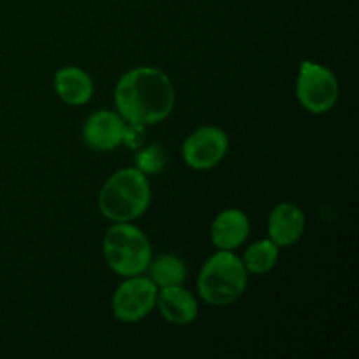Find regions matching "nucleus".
I'll return each mask as SVG.
<instances>
[{
  "instance_id": "nucleus-15",
  "label": "nucleus",
  "mask_w": 359,
  "mask_h": 359,
  "mask_svg": "<svg viewBox=\"0 0 359 359\" xmlns=\"http://www.w3.org/2000/svg\"><path fill=\"white\" fill-rule=\"evenodd\" d=\"M135 163V168H139L142 174H158V172L163 170L165 163H167V156H165L163 149L160 146H149L137 153Z\"/></svg>"
},
{
  "instance_id": "nucleus-7",
  "label": "nucleus",
  "mask_w": 359,
  "mask_h": 359,
  "mask_svg": "<svg viewBox=\"0 0 359 359\" xmlns=\"http://www.w3.org/2000/svg\"><path fill=\"white\" fill-rule=\"evenodd\" d=\"M228 135L217 126H203L195 130L182 146V158L195 170H209L216 167L228 151Z\"/></svg>"
},
{
  "instance_id": "nucleus-2",
  "label": "nucleus",
  "mask_w": 359,
  "mask_h": 359,
  "mask_svg": "<svg viewBox=\"0 0 359 359\" xmlns=\"http://www.w3.org/2000/svg\"><path fill=\"white\" fill-rule=\"evenodd\" d=\"M151 203V186L139 168H123L107 179L98 196V207L112 223H132Z\"/></svg>"
},
{
  "instance_id": "nucleus-8",
  "label": "nucleus",
  "mask_w": 359,
  "mask_h": 359,
  "mask_svg": "<svg viewBox=\"0 0 359 359\" xmlns=\"http://www.w3.org/2000/svg\"><path fill=\"white\" fill-rule=\"evenodd\" d=\"M126 121L119 112L97 111L86 119L83 128L84 142L97 151H112L123 142Z\"/></svg>"
},
{
  "instance_id": "nucleus-4",
  "label": "nucleus",
  "mask_w": 359,
  "mask_h": 359,
  "mask_svg": "<svg viewBox=\"0 0 359 359\" xmlns=\"http://www.w3.org/2000/svg\"><path fill=\"white\" fill-rule=\"evenodd\" d=\"M104 258L118 276H142L153 259L151 242L132 223H114L104 237Z\"/></svg>"
},
{
  "instance_id": "nucleus-5",
  "label": "nucleus",
  "mask_w": 359,
  "mask_h": 359,
  "mask_svg": "<svg viewBox=\"0 0 359 359\" xmlns=\"http://www.w3.org/2000/svg\"><path fill=\"white\" fill-rule=\"evenodd\" d=\"M297 97L304 109L312 114L328 112L339 100V81L328 67L305 60L298 74Z\"/></svg>"
},
{
  "instance_id": "nucleus-6",
  "label": "nucleus",
  "mask_w": 359,
  "mask_h": 359,
  "mask_svg": "<svg viewBox=\"0 0 359 359\" xmlns=\"http://www.w3.org/2000/svg\"><path fill=\"white\" fill-rule=\"evenodd\" d=\"M158 287L149 277H126L112 298V312L121 323H137L156 305Z\"/></svg>"
},
{
  "instance_id": "nucleus-12",
  "label": "nucleus",
  "mask_w": 359,
  "mask_h": 359,
  "mask_svg": "<svg viewBox=\"0 0 359 359\" xmlns=\"http://www.w3.org/2000/svg\"><path fill=\"white\" fill-rule=\"evenodd\" d=\"M55 90L69 105H84L93 95V81L79 67H63L55 74Z\"/></svg>"
},
{
  "instance_id": "nucleus-3",
  "label": "nucleus",
  "mask_w": 359,
  "mask_h": 359,
  "mask_svg": "<svg viewBox=\"0 0 359 359\" xmlns=\"http://www.w3.org/2000/svg\"><path fill=\"white\" fill-rule=\"evenodd\" d=\"M248 286V270L231 251H219L203 265L198 293L214 307H224L242 297Z\"/></svg>"
},
{
  "instance_id": "nucleus-10",
  "label": "nucleus",
  "mask_w": 359,
  "mask_h": 359,
  "mask_svg": "<svg viewBox=\"0 0 359 359\" xmlns=\"http://www.w3.org/2000/svg\"><path fill=\"white\" fill-rule=\"evenodd\" d=\"M249 230L248 216L238 209H228L214 219L210 237L219 251H233L248 241Z\"/></svg>"
},
{
  "instance_id": "nucleus-16",
  "label": "nucleus",
  "mask_w": 359,
  "mask_h": 359,
  "mask_svg": "<svg viewBox=\"0 0 359 359\" xmlns=\"http://www.w3.org/2000/svg\"><path fill=\"white\" fill-rule=\"evenodd\" d=\"M144 142V125H135V123H128L125 126V133H123V144L130 147V149H139Z\"/></svg>"
},
{
  "instance_id": "nucleus-9",
  "label": "nucleus",
  "mask_w": 359,
  "mask_h": 359,
  "mask_svg": "<svg viewBox=\"0 0 359 359\" xmlns=\"http://www.w3.org/2000/svg\"><path fill=\"white\" fill-rule=\"evenodd\" d=\"M305 223V214L300 207L294 203H279L269 217L270 241L279 248L293 245L304 235Z\"/></svg>"
},
{
  "instance_id": "nucleus-11",
  "label": "nucleus",
  "mask_w": 359,
  "mask_h": 359,
  "mask_svg": "<svg viewBox=\"0 0 359 359\" xmlns=\"http://www.w3.org/2000/svg\"><path fill=\"white\" fill-rule=\"evenodd\" d=\"M161 316L172 325H189L198 316V304L188 290L179 286L161 287L156 297Z\"/></svg>"
},
{
  "instance_id": "nucleus-14",
  "label": "nucleus",
  "mask_w": 359,
  "mask_h": 359,
  "mask_svg": "<svg viewBox=\"0 0 359 359\" xmlns=\"http://www.w3.org/2000/svg\"><path fill=\"white\" fill-rule=\"evenodd\" d=\"M277 258H279V245L269 238V241H259L248 248L242 263L248 272L263 276L276 266Z\"/></svg>"
},
{
  "instance_id": "nucleus-1",
  "label": "nucleus",
  "mask_w": 359,
  "mask_h": 359,
  "mask_svg": "<svg viewBox=\"0 0 359 359\" xmlns=\"http://www.w3.org/2000/svg\"><path fill=\"white\" fill-rule=\"evenodd\" d=\"M114 100L126 123L146 126L156 125L170 116L175 93L167 74L154 67H139L118 81Z\"/></svg>"
},
{
  "instance_id": "nucleus-13",
  "label": "nucleus",
  "mask_w": 359,
  "mask_h": 359,
  "mask_svg": "<svg viewBox=\"0 0 359 359\" xmlns=\"http://www.w3.org/2000/svg\"><path fill=\"white\" fill-rule=\"evenodd\" d=\"M147 270H149V279L156 284V287L179 286L184 283L188 273L184 262L174 255L160 256L154 262L151 259Z\"/></svg>"
}]
</instances>
